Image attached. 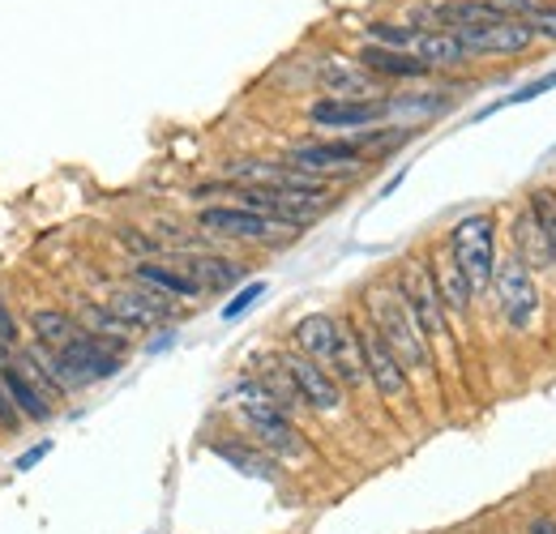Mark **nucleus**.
Masks as SVG:
<instances>
[{
    "label": "nucleus",
    "mask_w": 556,
    "mask_h": 534,
    "mask_svg": "<svg viewBox=\"0 0 556 534\" xmlns=\"http://www.w3.org/2000/svg\"><path fill=\"white\" fill-rule=\"evenodd\" d=\"M368 317H372V330L390 342V351L403 359L407 372H428V368H432L428 338H424V330L416 326V317H412V308L403 304L399 291L377 287V291L368 295Z\"/></svg>",
    "instance_id": "1"
},
{
    "label": "nucleus",
    "mask_w": 556,
    "mask_h": 534,
    "mask_svg": "<svg viewBox=\"0 0 556 534\" xmlns=\"http://www.w3.org/2000/svg\"><path fill=\"white\" fill-rule=\"evenodd\" d=\"M450 262L467 278L471 295H484L496 274V218L492 214H467L450 231Z\"/></svg>",
    "instance_id": "2"
},
{
    "label": "nucleus",
    "mask_w": 556,
    "mask_h": 534,
    "mask_svg": "<svg viewBox=\"0 0 556 534\" xmlns=\"http://www.w3.org/2000/svg\"><path fill=\"white\" fill-rule=\"evenodd\" d=\"M488 291L496 295V313H501V321L514 334H527L540 321V287H535V274L522 266L518 257L496 262V274H492V287Z\"/></svg>",
    "instance_id": "3"
},
{
    "label": "nucleus",
    "mask_w": 556,
    "mask_h": 534,
    "mask_svg": "<svg viewBox=\"0 0 556 534\" xmlns=\"http://www.w3.org/2000/svg\"><path fill=\"white\" fill-rule=\"evenodd\" d=\"M240 415H244V423H249V432L266 445V449H275L282 458H295V454H304V441H300V432H295V423H291V415L278 406L257 381H249V385H240Z\"/></svg>",
    "instance_id": "4"
},
{
    "label": "nucleus",
    "mask_w": 556,
    "mask_h": 534,
    "mask_svg": "<svg viewBox=\"0 0 556 534\" xmlns=\"http://www.w3.org/2000/svg\"><path fill=\"white\" fill-rule=\"evenodd\" d=\"M355 342H359V355H364V372L372 381V390L386 402H403L412 394V372L403 368V359L390 351V342L377 334L372 326H359L355 330Z\"/></svg>",
    "instance_id": "5"
},
{
    "label": "nucleus",
    "mask_w": 556,
    "mask_h": 534,
    "mask_svg": "<svg viewBox=\"0 0 556 534\" xmlns=\"http://www.w3.org/2000/svg\"><path fill=\"white\" fill-rule=\"evenodd\" d=\"M394 291H399L403 304L412 308V317H416V326L424 330V338L450 334V326H445V304H441V291H437V278H432V266H428V262H407Z\"/></svg>",
    "instance_id": "6"
},
{
    "label": "nucleus",
    "mask_w": 556,
    "mask_h": 534,
    "mask_svg": "<svg viewBox=\"0 0 556 534\" xmlns=\"http://www.w3.org/2000/svg\"><path fill=\"white\" fill-rule=\"evenodd\" d=\"M56 359H61V372H65V381H70L73 390H81V385H94V381H112L125 364H121V355L108 346V342H99V338H77L70 342L65 351H56Z\"/></svg>",
    "instance_id": "7"
},
{
    "label": "nucleus",
    "mask_w": 556,
    "mask_h": 534,
    "mask_svg": "<svg viewBox=\"0 0 556 534\" xmlns=\"http://www.w3.org/2000/svg\"><path fill=\"white\" fill-rule=\"evenodd\" d=\"M278 364L287 368V377H291V385H295V394H300L304 406H313L321 415H334L343 406V385L317 359H308V355H282Z\"/></svg>",
    "instance_id": "8"
},
{
    "label": "nucleus",
    "mask_w": 556,
    "mask_h": 534,
    "mask_svg": "<svg viewBox=\"0 0 556 534\" xmlns=\"http://www.w3.org/2000/svg\"><path fill=\"white\" fill-rule=\"evenodd\" d=\"M467 56H518L535 43V30L527 22H514V17H501V22H488V26H471V30H458Z\"/></svg>",
    "instance_id": "9"
},
{
    "label": "nucleus",
    "mask_w": 556,
    "mask_h": 534,
    "mask_svg": "<svg viewBox=\"0 0 556 534\" xmlns=\"http://www.w3.org/2000/svg\"><path fill=\"white\" fill-rule=\"evenodd\" d=\"M198 223H202V231L227 236V240H270L275 231H287L275 218H266L257 209H244V205H206L198 214Z\"/></svg>",
    "instance_id": "10"
},
{
    "label": "nucleus",
    "mask_w": 556,
    "mask_h": 534,
    "mask_svg": "<svg viewBox=\"0 0 556 534\" xmlns=\"http://www.w3.org/2000/svg\"><path fill=\"white\" fill-rule=\"evenodd\" d=\"M386 116H390L386 99H321L308 112V120L317 129H368V125H377Z\"/></svg>",
    "instance_id": "11"
},
{
    "label": "nucleus",
    "mask_w": 556,
    "mask_h": 534,
    "mask_svg": "<svg viewBox=\"0 0 556 534\" xmlns=\"http://www.w3.org/2000/svg\"><path fill=\"white\" fill-rule=\"evenodd\" d=\"M359 158H364V150L355 145V141H308V145H295L291 154H287V167H295V171H304V176H330V171H351V167H359Z\"/></svg>",
    "instance_id": "12"
},
{
    "label": "nucleus",
    "mask_w": 556,
    "mask_h": 534,
    "mask_svg": "<svg viewBox=\"0 0 556 534\" xmlns=\"http://www.w3.org/2000/svg\"><path fill=\"white\" fill-rule=\"evenodd\" d=\"M108 308L129 326V330H154L163 321L176 317V304L159 291H112L108 295Z\"/></svg>",
    "instance_id": "13"
},
{
    "label": "nucleus",
    "mask_w": 556,
    "mask_h": 534,
    "mask_svg": "<svg viewBox=\"0 0 556 534\" xmlns=\"http://www.w3.org/2000/svg\"><path fill=\"white\" fill-rule=\"evenodd\" d=\"M0 381H4V390H9V398H13V406L22 410V419H30V423H43L48 415H52V402H48V394L22 372V364H17V355L13 351H4L0 346Z\"/></svg>",
    "instance_id": "14"
},
{
    "label": "nucleus",
    "mask_w": 556,
    "mask_h": 534,
    "mask_svg": "<svg viewBox=\"0 0 556 534\" xmlns=\"http://www.w3.org/2000/svg\"><path fill=\"white\" fill-rule=\"evenodd\" d=\"M317 81L330 90V99H372V94H377L372 73L359 65V61H343V56L321 61Z\"/></svg>",
    "instance_id": "15"
},
{
    "label": "nucleus",
    "mask_w": 556,
    "mask_h": 534,
    "mask_svg": "<svg viewBox=\"0 0 556 534\" xmlns=\"http://www.w3.org/2000/svg\"><path fill=\"white\" fill-rule=\"evenodd\" d=\"M509 244H514V257L522 262V266L531 269H553V249H548V236L540 231V223H535V214H531V205L527 209H518V218H514V227H509Z\"/></svg>",
    "instance_id": "16"
},
{
    "label": "nucleus",
    "mask_w": 556,
    "mask_h": 534,
    "mask_svg": "<svg viewBox=\"0 0 556 534\" xmlns=\"http://www.w3.org/2000/svg\"><path fill=\"white\" fill-rule=\"evenodd\" d=\"M407 52L416 61H424L428 68H458L471 61L467 48H463V39L454 30H424V26H416V39H412Z\"/></svg>",
    "instance_id": "17"
},
{
    "label": "nucleus",
    "mask_w": 556,
    "mask_h": 534,
    "mask_svg": "<svg viewBox=\"0 0 556 534\" xmlns=\"http://www.w3.org/2000/svg\"><path fill=\"white\" fill-rule=\"evenodd\" d=\"M134 278H138L146 291H159V295H167V300H198V295H202V287H198L180 266L141 262V266L134 269Z\"/></svg>",
    "instance_id": "18"
},
{
    "label": "nucleus",
    "mask_w": 556,
    "mask_h": 534,
    "mask_svg": "<svg viewBox=\"0 0 556 534\" xmlns=\"http://www.w3.org/2000/svg\"><path fill=\"white\" fill-rule=\"evenodd\" d=\"M30 334H35L39 346H48V351H65L70 342L86 338V330H81L77 317L61 313V308H39V313H30Z\"/></svg>",
    "instance_id": "19"
},
{
    "label": "nucleus",
    "mask_w": 556,
    "mask_h": 534,
    "mask_svg": "<svg viewBox=\"0 0 556 534\" xmlns=\"http://www.w3.org/2000/svg\"><path fill=\"white\" fill-rule=\"evenodd\" d=\"M355 61L368 68L372 77H403V81H412V77H428V73H432V68L424 65V61H416L412 52H394V48H377V43H368Z\"/></svg>",
    "instance_id": "20"
},
{
    "label": "nucleus",
    "mask_w": 556,
    "mask_h": 534,
    "mask_svg": "<svg viewBox=\"0 0 556 534\" xmlns=\"http://www.w3.org/2000/svg\"><path fill=\"white\" fill-rule=\"evenodd\" d=\"M180 269H185L202 291H231V287L244 278V266H240V262H227V257H189Z\"/></svg>",
    "instance_id": "21"
},
{
    "label": "nucleus",
    "mask_w": 556,
    "mask_h": 534,
    "mask_svg": "<svg viewBox=\"0 0 556 534\" xmlns=\"http://www.w3.org/2000/svg\"><path fill=\"white\" fill-rule=\"evenodd\" d=\"M432 278H437V291H441V304H445V313H467L471 308V287H467V278L458 274V266L450 262V257H437L432 262Z\"/></svg>",
    "instance_id": "22"
},
{
    "label": "nucleus",
    "mask_w": 556,
    "mask_h": 534,
    "mask_svg": "<svg viewBox=\"0 0 556 534\" xmlns=\"http://www.w3.org/2000/svg\"><path fill=\"white\" fill-rule=\"evenodd\" d=\"M81 330H86L90 338H99V342H108V346H112V342L125 346L129 334H134L108 304H86V308H81Z\"/></svg>",
    "instance_id": "23"
},
{
    "label": "nucleus",
    "mask_w": 556,
    "mask_h": 534,
    "mask_svg": "<svg viewBox=\"0 0 556 534\" xmlns=\"http://www.w3.org/2000/svg\"><path fill=\"white\" fill-rule=\"evenodd\" d=\"M527 205H531L540 231L548 236V249H553V266H556V189H535Z\"/></svg>",
    "instance_id": "24"
},
{
    "label": "nucleus",
    "mask_w": 556,
    "mask_h": 534,
    "mask_svg": "<svg viewBox=\"0 0 556 534\" xmlns=\"http://www.w3.org/2000/svg\"><path fill=\"white\" fill-rule=\"evenodd\" d=\"M262 295H266V282H249V287H240V291L223 304V321H240V317H244Z\"/></svg>",
    "instance_id": "25"
},
{
    "label": "nucleus",
    "mask_w": 556,
    "mask_h": 534,
    "mask_svg": "<svg viewBox=\"0 0 556 534\" xmlns=\"http://www.w3.org/2000/svg\"><path fill=\"white\" fill-rule=\"evenodd\" d=\"M527 26L535 30V39H544V43H556V0H540V4L531 9Z\"/></svg>",
    "instance_id": "26"
},
{
    "label": "nucleus",
    "mask_w": 556,
    "mask_h": 534,
    "mask_svg": "<svg viewBox=\"0 0 556 534\" xmlns=\"http://www.w3.org/2000/svg\"><path fill=\"white\" fill-rule=\"evenodd\" d=\"M548 90H556V73H544L540 81H527V86H522L518 94H509V99H505V103H496V107H514V103H531V99H540V94H548ZM496 107H492V112H496ZM484 116H488V112H484Z\"/></svg>",
    "instance_id": "27"
},
{
    "label": "nucleus",
    "mask_w": 556,
    "mask_h": 534,
    "mask_svg": "<svg viewBox=\"0 0 556 534\" xmlns=\"http://www.w3.org/2000/svg\"><path fill=\"white\" fill-rule=\"evenodd\" d=\"M0 428H4V432H17V428H22V410L13 406L9 390H4V381H0Z\"/></svg>",
    "instance_id": "28"
},
{
    "label": "nucleus",
    "mask_w": 556,
    "mask_h": 534,
    "mask_svg": "<svg viewBox=\"0 0 556 534\" xmlns=\"http://www.w3.org/2000/svg\"><path fill=\"white\" fill-rule=\"evenodd\" d=\"M0 346H4V351H17V321H13V313L4 308V300H0Z\"/></svg>",
    "instance_id": "29"
},
{
    "label": "nucleus",
    "mask_w": 556,
    "mask_h": 534,
    "mask_svg": "<svg viewBox=\"0 0 556 534\" xmlns=\"http://www.w3.org/2000/svg\"><path fill=\"white\" fill-rule=\"evenodd\" d=\"M48 454H52V441H39L35 449H26V454L17 458V470H35L39 462H43V458H48Z\"/></svg>",
    "instance_id": "30"
},
{
    "label": "nucleus",
    "mask_w": 556,
    "mask_h": 534,
    "mask_svg": "<svg viewBox=\"0 0 556 534\" xmlns=\"http://www.w3.org/2000/svg\"><path fill=\"white\" fill-rule=\"evenodd\" d=\"M527 534H556V522L553 518H535V522L527 526Z\"/></svg>",
    "instance_id": "31"
}]
</instances>
